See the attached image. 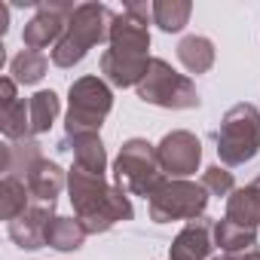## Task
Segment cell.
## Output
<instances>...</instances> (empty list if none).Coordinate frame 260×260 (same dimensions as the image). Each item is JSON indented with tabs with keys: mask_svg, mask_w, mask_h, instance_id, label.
I'll use <instances>...</instances> for the list:
<instances>
[{
	"mask_svg": "<svg viewBox=\"0 0 260 260\" xmlns=\"http://www.w3.org/2000/svg\"><path fill=\"white\" fill-rule=\"evenodd\" d=\"M68 199L74 205V217L86 226L89 236L107 233L116 223L135 217L132 199L122 187L107 184L101 175H89L77 166L68 172Z\"/></svg>",
	"mask_w": 260,
	"mask_h": 260,
	"instance_id": "6da1fadb",
	"label": "cell"
},
{
	"mask_svg": "<svg viewBox=\"0 0 260 260\" xmlns=\"http://www.w3.org/2000/svg\"><path fill=\"white\" fill-rule=\"evenodd\" d=\"M113 19H116V13L104 4H92V0L89 4H77V10L68 19V28H64L61 40L52 49V64L64 68V71L80 64L89 55V49L107 43Z\"/></svg>",
	"mask_w": 260,
	"mask_h": 260,
	"instance_id": "7a4b0ae2",
	"label": "cell"
},
{
	"mask_svg": "<svg viewBox=\"0 0 260 260\" xmlns=\"http://www.w3.org/2000/svg\"><path fill=\"white\" fill-rule=\"evenodd\" d=\"M214 144H217L220 166L236 169L251 162L260 153V110L248 101L233 104L223 113L220 128L214 132Z\"/></svg>",
	"mask_w": 260,
	"mask_h": 260,
	"instance_id": "3957f363",
	"label": "cell"
},
{
	"mask_svg": "<svg viewBox=\"0 0 260 260\" xmlns=\"http://www.w3.org/2000/svg\"><path fill=\"white\" fill-rule=\"evenodd\" d=\"M113 178H116V187H122L128 196H144V199H150L169 181L159 166L156 144H150L147 138L122 141L113 159Z\"/></svg>",
	"mask_w": 260,
	"mask_h": 260,
	"instance_id": "277c9868",
	"label": "cell"
},
{
	"mask_svg": "<svg viewBox=\"0 0 260 260\" xmlns=\"http://www.w3.org/2000/svg\"><path fill=\"white\" fill-rule=\"evenodd\" d=\"M113 107V89L101 77H80L68 89L64 135H98Z\"/></svg>",
	"mask_w": 260,
	"mask_h": 260,
	"instance_id": "5b68a950",
	"label": "cell"
},
{
	"mask_svg": "<svg viewBox=\"0 0 260 260\" xmlns=\"http://www.w3.org/2000/svg\"><path fill=\"white\" fill-rule=\"evenodd\" d=\"M135 92L144 104L166 107V110H193L202 101L193 80L187 74H178L166 58H150L147 74L135 86Z\"/></svg>",
	"mask_w": 260,
	"mask_h": 260,
	"instance_id": "8992f818",
	"label": "cell"
},
{
	"mask_svg": "<svg viewBox=\"0 0 260 260\" xmlns=\"http://www.w3.org/2000/svg\"><path fill=\"white\" fill-rule=\"evenodd\" d=\"M205 208H208V190L190 178H169L147 199V211L153 223L196 220V217H205Z\"/></svg>",
	"mask_w": 260,
	"mask_h": 260,
	"instance_id": "52a82bcc",
	"label": "cell"
},
{
	"mask_svg": "<svg viewBox=\"0 0 260 260\" xmlns=\"http://www.w3.org/2000/svg\"><path fill=\"white\" fill-rule=\"evenodd\" d=\"M74 10L77 7L71 4V0H40L37 13L31 16V22L22 31L25 49H34V52H43L46 46L55 49V43L61 40V34L68 28V19H71Z\"/></svg>",
	"mask_w": 260,
	"mask_h": 260,
	"instance_id": "ba28073f",
	"label": "cell"
},
{
	"mask_svg": "<svg viewBox=\"0 0 260 260\" xmlns=\"http://www.w3.org/2000/svg\"><path fill=\"white\" fill-rule=\"evenodd\" d=\"M156 156H159L166 178H190L199 172L202 141L187 128H175V132L162 135V141L156 144Z\"/></svg>",
	"mask_w": 260,
	"mask_h": 260,
	"instance_id": "9c48e42d",
	"label": "cell"
},
{
	"mask_svg": "<svg viewBox=\"0 0 260 260\" xmlns=\"http://www.w3.org/2000/svg\"><path fill=\"white\" fill-rule=\"evenodd\" d=\"M52 217H55V202H31L25 214L7 223V233L22 251H40L46 245V226Z\"/></svg>",
	"mask_w": 260,
	"mask_h": 260,
	"instance_id": "30bf717a",
	"label": "cell"
},
{
	"mask_svg": "<svg viewBox=\"0 0 260 260\" xmlns=\"http://www.w3.org/2000/svg\"><path fill=\"white\" fill-rule=\"evenodd\" d=\"M211 230L214 223L208 217L187 220V226L169 245V260H211V251H214Z\"/></svg>",
	"mask_w": 260,
	"mask_h": 260,
	"instance_id": "8fae6325",
	"label": "cell"
},
{
	"mask_svg": "<svg viewBox=\"0 0 260 260\" xmlns=\"http://www.w3.org/2000/svg\"><path fill=\"white\" fill-rule=\"evenodd\" d=\"M58 150H71L77 169L104 178V172H107V150L101 144V135H64L58 141Z\"/></svg>",
	"mask_w": 260,
	"mask_h": 260,
	"instance_id": "7c38bea8",
	"label": "cell"
},
{
	"mask_svg": "<svg viewBox=\"0 0 260 260\" xmlns=\"http://www.w3.org/2000/svg\"><path fill=\"white\" fill-rule=\"evenodd\" d=\"M150 58H128V55H116L110 49L101 52V80L116 86V89H128L138 86L147 74Z\"/></svg>",
	"mask_w": 260,
	"mask_h": 260,
	"instance_id": "4fadbf2b",
	"label": "cell"
},
{
	"mask_svg": "<svg viewBox=\"0 0 260 260\" xmlns=\"http://www.w3.org/2000/svg\"><path fill=\"white\" fill-rule=\"evenodd\" d=\"M46 159L37 138H22V141H7L4 147H0V172L4 175H16V178H28L31 169Z\"/></svg>",
	"mask_w": 260,
	"mask_h": 260,
	"instance_id": "5bb4252c",
	"label": "cell"
},
{
	"mask_svg": "<svg viewBox=\"0 0 260 260\" xmlns=\"http://www.w3.org/2000/svg\"><path fill=\"white\" fill-rule=\"evenodd\" d=\"M25 184L34 202H55V196H61V190L68 187V172L52 159H40L25 178Z\"/></svg>",
	"mask_w": 260,
	"mask_h": 260,
	"instance_id": "9a60e30c",
	"label": "cell"
},
{
	"mask_svg": "<svg viewBox=\"0 0 260 260\" xmlns=\"http://www.w3.org/2000/svg\"><path fill=\"white\" fill-rule=\"evenodd\" d=\"M226 217L248 230H257L260 226V187L257 184L236 187L226 196Z\"/></svg>",
	"mask_w": 260,
	"mask_h": 260,
	"instance_id": "2e32d148",
	"label": "cell"
},
{
	"mask_svg": "<svg viewBox=\"0 0 260 260\" xmlns=\"http://www.w3.org/2000/svg\"><path fill=\"white\" fill-rule=\"evenodd\" d=\"M178 61L184 64L187 74H208L214 68V43L202 34H187L178 43Z\"/></svg>",
	"mask_w": 260,
	"mask_h": 260,
	"instance_id": "e0dca14e",
	"label": "cell"
},
{
	"mask_svg": "<svg viewBox=\"0 0 260 260\" xmlns=\"http://www.w3.org/2000/svg\"><path fill=\"white\" fill-rule=\"evenodd\" d=\"M86 226L77 220V217H64V214H55L46 226V245L61 251V254H71V251H80L83 242H86Z\"/></svg>",
	"mask_w": 260,
	"mask_h": 260,
	"instance_id": "ac0fdd59",
	"label": "cell"
},
{
	"mask_svg": "<svg viewBox=\"0 0 260 260\" xmlns=\"http://www.w3.org/2000/svg\"><path fill=\"white\" fill-rule=\"evenodd\" d=\"M211 236H214V248H220L223 254H242V251H251L257 245V230H248L230 217L217 220Z\"/></svg>",
	"mask_w": 260,
	"mask_h": 260,
	"instance_id": "d6986e66",
	"label": "cell"
},
{
	"mask_svg": "<svg viewBox=\"0 0 260 260\" xmlns=\"http://www.w3.org/2000/svg\"><path fill=\"white\" fill-rule=\"evenodd\" d=\"M31 202L34 199H31L28 184L22 178H16V175H4V181H0V214H4V220L7 223L16 220L19 214L28 211Z\"/></svg>",
	"mask_w": 260,
	"mask_h": 260,
	"instance_id": "ffe728a7",
	"label": "cell"
},
{
	"mask_svg": "<svg viewBox=\"0 0 260 260\" xmlns=\"http://www.w3.org/2000/svg\"><path fill=\"white\" fill-rule=\"evenodd\" d=\"M28 104H31V138L49 132L52 122H55L58 113H61L58 95H55L52 89H40V92H34V95L28 98Z\"/></svg>",
	"mask_w": 260,
	"mask_h": 260,
	"instance_id": "44dd1931",
	"label": "cell"
},
{
	"mask_svg": "<svg viewBox=\"0 0 260 260\" xmlns=\"http://www.w3.org/2000/svg\"><path fill=\"white\" fill-rule=\"evenodd\" d=\"M193 16V4L190 0H156L153 4V25L166 34H178L187 28Z\"/></svg>",
	"mask_w": 260,
	"mask_h": 260,
	"instance_id": "7402d4cb",
	"label": "cell"
},
{
	"mask_svg": "<svg viewBox=\"0 0 260 260\" xmlns=\"http://www.w3.org/2000/svg\"><path fill=\"white\" fill-rule=\"evenodd\" d=\"M0 132L7 141L31 138V104L25 98H19L10 107H0Z\"/></svg>",
	"mask_w": 260,
	"mask_h": 260,
	"instance_id": "603a6c76",
	"label": "cell"
},
{
	"mask_svg": "<svg viewBox=\"0 0 260 260\" xmlns=\"http://www.w3.org/2000/svg\"><path fill=\"white\" fill-rule=\"evenodd\" d=\"M49 71V58L43 52H34V49H22L13 61H10V74L19 86H34L46 77Z\"/></svg>",
	"mask_w": 260,
	"mask_h": 260,
	"instance_id": "cb8c5ba5",
	"label": "cell"
},
{
	"mask_svg": "<svg viewBox=\"0 0 260 260\" xmlns=\"http://www.w3.org/2000/svg\"><path fill=\"white\" fill-rule=\"evenodd\" d=\"M199 184L208 190V196H230L236 190V178H233V172L226 166H208L202 172V181Z\"/></svg>",
	"mask_w": 260,
	"mask_h": 260,
	"instance_id": "d4e9b609",
	"label": "cell"
},
{
	"mask_svg": "<svg viewBox=\"0 0 260 260\" xmlns=\"http://www.w3.org/2000/svg\"><path fill=\"white\" fill-rule=\"evenodd\" d=\"M16 80L13 77H4L0 80V107H10V104H16L19 101V95H16Z\"/></svg>",
	"mask_w": 260,
	"mask_h": 260,
	"instance_id": "484cf974",
	"label": "cell"
},
{
	"mask_svg": "<svg viewBox=\"0 0 260 260\" xmlns=\"http://www.w3.org/2000/svg\"><path fill=\"white\" fill-rule=\"evenodd\" d=\"M223 260H260V251L251 248V251H242V254H223Z\"/></svg>",
	"mask_w": 260,
	"mask_h": 260,
	"instance_id": "4316f807",
	"label": "cell"
},
{
	"mask_svg": "<svg viewBox=\"0 0 260 260\" xmlns=\"http://www.w3.org/2000/svg\"><path fill=\"white\" fill-rule=\"evenodd\" d=\"M7 28H10V7L0 4V34H7Z\"/></svg>",
	"mask_w": 260,
	"mask_h": 260,
	"instance_id": "83f0119b",
	"label": "cell"
},
{
	"mask_svg": "<svg viewBox=\"0 0 260 260\" xmlns=\"http://www.w3.org/2000/svg\"><path fill=\"white\" fill-rule=\"evenodd\" d=\"M254 184H257V187H260V175H257V181H254Z\"/></svg>",
	"mask_w": 260,
	"mask_h": 260,
	"instance_id": "f1b7e54d",
	"label": "cell"
},
{
	"mask_svg": "<svg viewBox=\"0 0 260 260\" xmlns=\"http://www.w3.org/2000/svg\"><path fill=\"white\" fill-rule=\"evenodd\" d=\"M211 260H223V257H211Z\"/></svg>",
	"mask_w": 260,
	"mask_h": 260,
	"instance_id": "f546056e",
	"label": "cell"
}]
</instances>
